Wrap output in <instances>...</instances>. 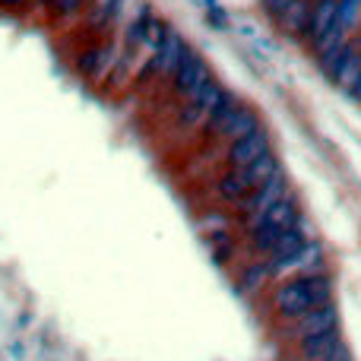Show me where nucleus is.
Returning a JSON list of instances; mask_svg holds the SVG:
<instances>
[{
  "mask_svg": "<svg viewBox=\"0 0 361 361\" xmlns=\"http://www.w3.org/2000/svg\"><path fill=\"white\" fill-rule=\"evenodd\" d=\"M307 241H314V238H307V231H305V225H292V228H286L282 235H276L273 241L267 244V247L260 250L263 257H267V263H279V260H286V257H292V254H298L301 247H305Z\"/></svg>",
  "mask_w": 361,
  "mask_h": 361,
  "instance_id": "nucleus-12",
  "label": "nucleus"
},
{
  "mask_svg": "<svg viewBox=\"0 0 361 361\" xmlns=\"http://www.w3.org/2000/svg\"><path fill=\"white\" fill-rule=\"evenodd\" d=\"M298 222H301V206L295 203V197H286L282 203H276L273 209L263 212V216L250 219L247 228H250V235H254V247L263 250L276 235H282L286 228H292V225H298Z\"/></svg>",
  "mask_w": 361,
  "mask_h": 361,
  "instance_id": "nucleus-3",
  "label": "nucleus"
},
{
  "mask_svg": "<svg viewBox=\"0 0 361 361\" xmlns=\"http://www.w3.org/2000/svg\"><path fill=\"white\" fill-rule=\"evenodd\" d=\"M324 361H352V355H349V349H345V343H343L336 352H330Z\"/></svg>",
  "mask_w": 361,
  "mask_h": 361,
  "instance_id": "nucleus-24",
  "label": "nucleus"
},
{
  "mask_svg": "<svg viewBox=\"0 0 361 361\" xmlns=\"http://www.w3.org/2000/svg\"><path fill=\"white\" fill-rule=\"evenodd\" d=\"M273 152V143H269V133L263 130H254L250 137L238 140V143L228 146V169H247V165H254L257 159L269 156Z\"/></svg>",
  "mask_w": 361,
  "mask_h": 361,
  "instance_id": "nucleus-10",
  "label": "nucleus"
},
{
  "mask_svg": "<svg viewBox=\"0 0 361 361\" xmlns=\"http://www.w3.org/2000/svg\"><path fill=\"white\" fill-rule=\"evenodd\" d=\"M292 324H295V336H298V343H301V339H311V336H320V333L339 330V311L330 301V305L314 307V311H307L305 317L292 320Z\"/></svg>",
  "mask_w": 361,
  "mask_h": 361,
  "instance_id": "nucleus-11",
  "label": "nucleus"
},
{
  "mask_svg": "<svg viewBox=\"0 0 361 361\" xmlns=\"http://www.w3.org/2000/svg\"><path fill=\"white\" fill-rule=\"evenodd\" d=\"M273 279H292V276H314L324 273V247L317 241H307L298 254L286 257L279 263H267Z\"/></svg>",
  "mask_w": 361,
  "mask_h": 361,
  "instance_id": "nucleus-5",
  "label": "nucleus"
},
{
  "mask_svg": "<svg viewBox=\"0 0 361 361\" xmlns=\"http://www.w3.org/2000/svg\"><path fill=\"white\" fill-rule=\"evenodd\" d=\"M311 10H314V0H292L286 10L276 16L279 29L292 38H305L307 32V23H311Z\"/></svg>",
  "mask_w": 361,
  "mask_h": 361,
  "instance_id": "nucleus-14",
  "label": "nucleus"
},
{
  "mask_svg": "<svg viewBox=\"0 0 361 361\" xmlns=\"http://www.w3.org/2000/svg\"><path fill=\"white\" fill-rule=\"evenodd\" d=\"M358 23H361V0H339V13H336L339 29H345L352 35L358 29Z\"/></svg>",
  "mask_w": 361,
  "mask_h": 361,
  "instance_id": "nucleus-20",
  "label": "nucleus"
},
{
  "mask_svg": "<svg viewBox=\"0 0 361 361\" xmlns=\"http://www.w3.org/2000/svg\"><path fill=\"white\" fill-rule=\"evenodd\" d=\"M333 301V279L326 273L314 276H292V279H279L273 292V307L279 317L298 320L307 311Z\"/></svg>",
  "mask_w": 361,
  "mask_h": 361,
  "instance_id": "nucleus-1",
  "label": "nucleus"
},
{
  "mask_svg": "<svg viewBox=\"0 0 361 361\" xmlns=\"http://www.w3.org/2000/svg\"><path fill=\"white\" fill-rule=\"evenodd\" d=\"M114 4H118V0H92V19L95 23H108V19H111V10H114Z\"/></svg>",
  "mask_w": 361,
  "mask_h": 361,
  "instance_id": "nucleus-21",
  "label": "nucleus"
},
{
  "mask_svg": "<svg viewBox=\"0 0 361 361\" xmlns=\"http://www.w3.org/2000/svg\"><path fill=\"white\" fill-rule=\"evenodd\" d=\"M187 54H190L187 42L178 35L175 29H171L169 35H165V42L159 44V51L149 57V73H152V76H175Z\"/></svg>",
  "mask_w": 361,
  "mask_h": 361,
  "instance_id": "nucleus-9",
  "label": "nucleus"
},
{
  "mask_svg": "<svg viewBox=\"0 0 361 361\" xmlns=\"http://www.w3.org/2000/svg\"><path fill=\"white\" fill-rule=\"evenodd\" d=\"M206 130L216 133V137H225L228 143H238V140L250 137L254 130H260V121H257V114L250 111L247 105H241V102H235L228 95L225 105L219 108V111L212 114V121L206 124Z\"/></svg>",
  "mask_w": 361,
  "mask_h": 361,
  "instance_id": "nucleus-2",
  "label": "nucleus"
},
{
  "mask_svg": "<svg viewBox=\"0 0 361 361\" xmlns=\"http://www.w3.org/2000/svg\"><path fill=\"white\" fill-rule=\"evenodd\" d=\"M286 197H292V187H288V178L282 175H273L269 180H263L260 187H257L254 193H250L247 200L241 203V212H244V225L250 222V219H257V216H263L267 209H273L276 203H282Z\"/></svg>",
  "mask_w": 361,
  "mask_h": 361,
  "instance_id": "nucleus-6",
  "label": "nucleus"
},
{
  "mask_svg": "<svg viewBox=\"0 0 361 361\" xmlns=\"http://www.w3.org/2000/svg\"><path fill=\"white\" fill-rule=\"evenodd\" d=\"M219 197L222 200H231V203H244V200L254 193V184L247 180V175L238 169H228V175H225L222 180H219Z\"/></svg>",
  "mask_w": 361,
  "mask_h": 361,
  "instance_id": "nucleus-17",
  "label": "nucleus"
},
{
  "mask_svg": "<svg viewBox=\"0 0 361 361\" xmlns=\"http://www.w3.org/2000/svg\"><path fill=\"white\" fill-rule=\"evenodd\" d=\"M225 99H228V92H225L222 82H206L203 89H200L193 99L184 102V108H180V124L184 127H197V124H209L212 114L219 111V108L225 105Z\"/></svg>",
  "mask_w": 361,
  "mask_h": 361,
  "instance_id": "nucleus-4",
  "label": "nucleus"
},
{
  "mask_svg": "<svg viewBox=\"0 0 361 361\" xmlns=\"http://www.w3.org/2000/svg\"><path fill=\"white\" fill-rule=\"evenodd\" d=\"M238 171H244V175H247V180L250 184H254V190L257 187L263 184V180H269L273 175H279V159L273 156V152H269V156H263V159H257L254 165H247V169H238Z\"/></svg>",
  "mask_w": 361,
  "mask_h": 361,
  "instance_id": "nucleus-19",
  "label": "nucleus"
},
{
  "mask_svg": "<svg viewBox=\"0 0 361 361\" xmlns=\"http://www.w3.org/2000/svg\"><path fill=\"white\" fill-rule=\"evenodd\" d=\"M288 4H292V0H263V6H267V10L273 13V16H279V13L286 10Z\"/></svg>",
  "mask_w": 361,
  "mask_h": 361,
  "instance_id": "nucleus-23",
  "label": "nucleus"
},
{
  "mask_svg": "<svg viewBox=\"0 0 361 361\" xmlns=\"http://www.w3.org/2000/svg\"><path fill=\"white\" fill-rule=\"evenodd\" d=\"M326 76H330L339 89H345V92H352V89L358 86V80H361V44L355 42V38H352V44L345 48V54L339 57L336 67H333Z\"/></svg>",
  "mask_w": 361,
  "mask_h": 361,
  "instance_id": "nucleus-13",
  "label": "nucleus"
},
{
  "mask_svg": "<svg viewBox=\"0 0 361 361\" xmlns=\"http://www.w3.org/2000/svg\"><path fill=\"white\" fill-rule=\"evenodd\" d=\"M171 82H175V92L187 102V99H193L206 82H212V73H209V67H206L203 57L190 51V54L184 57V63L178 67V73L171 76Z\"/></svg>",
  "mask_w": 361,
  "mask_h": 361,
  "instance_id": "nucleus-8",
  "label": "nucleus"
},
{
  "mask_svg": "<svg viewBox=\"0 0 361 361\" xmlns=\"http://www.w3.org/2000/svg\"><path fill=\"white\" fill-rule=\"evenodd\" d=\"M111 57H114L111 48H92V51H86V54L80 57L76 67H80L86 76H92V80H102V76L111 70V63H114Z\"/></svg>",
  "mask_w": 361,
  "mask_h": 361,
  "instance_id": "nucleus-18",
  "label": "nucleus"
},
{
  "mask_svg": "<svg viewBox=\"0 0 361 361\" xmlns=\"http://www.w3.org/2000/svg\"><path fill=\"white\" fill-rule=\"evenodd\" d=\"M301 358L305 361H324L330 352H336L343 345L339 339V330H330V333H320V336H311V339H301Z\"/></svg>",
  "mask_w": 361,
  "mask_h": 361,
  "instance_id": "nucleus-16",
  "label": "nucleus"
},
{
  "mask_svg": "<svg viewBox=\"0 0 361 361\" xmlns=\"http://www.w3.org/2000/svg\"><path fill=\"white\" fill-rule=\"evenodd\" d=\"M51 4H54L57 13H63V16H67V13H76V10H80L86 0H51Z\"/></svg>",
  "mask_w": 361,
  "mask_h": 361,
  "instance_id": "nucleus-22",
  "label": "nucleus"
},
{
  "mask_svg": "<svg viewBox=\"0 0 361 361\" xmlns=\"http://www.w3.org/2000/svg\"><path fill=\"white\" fill-rule=\"evenodd\" d=\"M336 13H339V0H314V10H311V23H307V32H305V42L307 44H317L320 38L333 29Z\"/></svg>",
  "mask_w": 361,
  "mask_h": 361,
  "instance_id": "nucleus-15",
  "label": "nucleus"
},
{
  "mask_svg": "<svg viewBox=\"0 0 361 361\" xmlns=\"http://www.w3.org/2000/svg\"><path fill=\"white\" fill-rule=\"evenodd\" d=\"M169 25L162 23L159 16H143L140 23H133V25H127V44H130L133 51H140V54H156L159 51V44L165 42V35H169Z\"/></svg>",
  "mask_w": 361,
  "mask_h": 361,
  "instance_id": "nucleus-7",
  "label": "nucleus"
}]
</instances>
